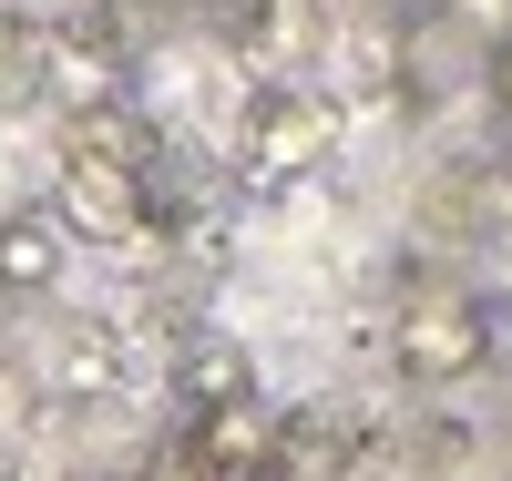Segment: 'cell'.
Returning a JSON list of instances; mask_svg holds the SVG:
<instances>
[{
    "label": "cell",
    "mask_w": 512,
    "mask_h": 481,
    "mask_svg": "<svg viewBox=\"0 0 512 481\" xmlns=\"http://www.w3.org/2000/svg\"><path fill=\"white\" fill-rule=\"evenodd\" d=\"M492 11H502V21H512V0H492Z\"/></svg>",
    "instance_id": "5bb4252c"
},
{
    "label": "cell",
    "mask_w": 512,
    "mask_h": 481,
    "mask_svg": "<svg viewBox=\"0 0 512 481\" xmlns=\"http://www.w3.org/2000/svg\"><path fill=\"white\" fill-rule=\"evenodd\" d=\"M185 389H195L205 410H216V400H246V348H236V338H205L195 359H185Z\"/></svg>",
    "instance_id": "ba28073f"
},
{
    "label": "cell",
    "mask_w": 512,
    "mask_h": 481,
    "mask_svg": "<svg viewBox=\"0 0 512 481\" xmlns=\"http://www.w3.org/2000/svg\"><path fill=\"white\" fill-rule=\"evenodd\" d=\"M502 430H512V410H502Z\"/></svg>",
    "instance_id": "9a60e30c"
},
{
    "label": "cell",
    "mask_w": 512,
    "mask_h": 481,
    "mask_svg": "<svg viewBox=\"0 0 512 481\" xmlns=\"http://www.w3.org/2000/svg\"><path fill=\"white\" fill-rule=\"evenodd\" d=\"M62 246H72V226H62V215H41V205L0 215V287H11V297L62 287Z\"/></svg>",
    "instance_id": "5b68a950"
},
{
    "label": "cell",
    "mask_w": 512,
    "mask_h": 481,
    "mask_svg": "<svg viewBox=\"0 0 512 481\" xmlns=\"http://www.w3.org/2000/svg\"><path fill=\"white\" fill-rule=\"evenodd\" d=\"M31 11H52V21H93L103 0H31Z\"/></svg>",
    "instance_id": "30bf717a"
},
{
    "label": "cell",
    "mask_w": 512,
    "mask_h": 481,
    "mask_svg": "<svg viewBox=\"0 0 512 481\" xmlns=\"http://www.w3.org/2000/svg\"><path fill=\"white\" fill-rule=\"evenodd\" d=\"M62 226L72 236H103V246H134L144 236V185H134V174H103V164H72L62 154Z\"/></svg>",
    "instance_id": "3957f363"
},
{
    "label": "cell",
    "mask_w": 512,
    "mask_h": 481,
    "mask_svg": "<svg viewBox=\"0 0 512 481\" xmlns=\"http://www.w3.org/2000/svg\"><path fill=\"white\" fill-rule=\"evenodd\" d=\"M492 93L512 103V31H502V62H492Z\"/></svg>",
    "instance_id": "8fae6325"
},
{
    "label": "cell",
    "mask_w": 512,
    "mask_h": 481,
    "mask_svg": "<svg viewBox=\"0 0 512 481\" xmlns=\"http://www.w3.org/2000/svg\"><path fill=\"white\" fill-rule=\"evenodd\" d=\"M195 461L216 471V481H256V471L277 461V420L256 410V400H216V410L195 420Z\"/></svg>",
    "instance_id": "277c9868"
},
{
    "label": "cell",
    "mask_w": 512,
    "mask_h": 481,
    "mask_svg": "<svg viewBox=\"0 0 512 481\" xmlns=\"http://www.w3.org/2000/svg\"><path fill=\"white\" fill-rule=\"evenodd\" d=\"M72 164H103V174H134L144 185V164H154V123L134 103H93V113H72Z\"/></svg>",
    "instance_id": "8992f818"
},
{
    "label": "cell",
    "mask_w": 512,
    "mask_h": 481,
    "mask_svg": "<svg viewBox=\"0 0 512 481\" xmlns=\"http://www.w3.org/2000/svg\"><path fill=\"white\" fill-rule=\"evenodd\" d=\"M338 93H308V82H267L256 93V113H246V134H236V154H246V174H308V164H328V144H338Z\"/></svg>",
    "instance_id": "6da1fadb"
},
{
    "label": "cell",
    "mask_w": 512,
    "mask_h": 481,
    "mask_svg": "<svg viewBox=\"0 0 512 481\" xmlns=\"http://www.w3.org/2000/svg\"><path fill=\"white\" fill-rule=\"evenodd\" d=\"M482 348H492V318L472 308V297H451V287H441V297H410L400 328H390V359H400V379H420V389L472 379Z\"/></svg>",
    "instance_id": "7a4b0ae2"
},
{
    "label": "cell",
    "mask_w": 512,
    "mask_h": 481,
    "mask_svg": "<svg viewBox=\"0 0 512 481\" xmlns=\"http://www.w3.org/2000/svg\"><path fill=\"white\" fill-rule=\"evenodd\" d=\"M144 11H195V0H144Z\"/></svg>",
    "instance_id": "4fadbf2b"
},
{
    "label": "cell",
    "mask_w": 512,
    "mask_h": 481,
    "mask_svg": "<svg viewBox=\"0 0 512 481\" xmlns=\"http://www.w3.org/2000/svg\"><path fill=\"white\" fill-rule=\"evenodd\" d=\"M62 369H72V389H103V369H113V348H103L93 328H82V338H72V359H62Z\"/></svg>",
    "instance_id": "9c48e42d"
},
{
    "label": "cell",
    "mask_w": 512,
    "mask_h": 481,
    "mask_svg": "<svg viewBox=\"0 0 512 481\" xmlns=\"http://www.w3.org/2000/svg\"><path fill=\"white\" fill-rule=\"evenodd\" d=\"M175 481H216V471H205V461H185V471H175Z\"/></svg>",
    "instance_id": "7c38bea8"
},
{
    "label": "cell",
    "mask_w": 512,
    "mask_h": 481,
    "mask_svg": "<svg viewBox=\"0 0 512 481\" xmlns=\"http://www.w3.org/2000/svg\"><path fill=\"white\" fill-rule=\"evenodd\" d=\"M308 31L318 21H297V0H226V41H236L256 72H277L287 52H308Z\"/></svg>",
    "instance_id": "52a82bcc"
}]
</instances>
